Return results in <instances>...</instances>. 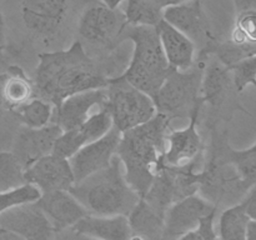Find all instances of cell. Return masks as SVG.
Listing matches in <instances>:
<instances>
[{"label":"cell","instance_id":"74e56055","mask_svg":"<svg viewBox=\"0 0 256 240\" xmlns=\"http://www.w3.org/2000/svg\"><path fill=\"white\" fill-rule=\"evenodd\" d=\"M152 2H154L155 4H156L164 12V9H166V8L180 4V2H182L184 0H152Z\"/></svg>","mask_w":256,"mask_h":240},{"label":"cell","instance_id":"ab89813d","mask_svg":"<svg viewBox=\"0 0 256 240\" xmlns=\"http://www.w3.org/2000/svg\"><path fill=\"white\" fill-rule=\"evenodd\" d=\"M5 80V72H0V112H4V102H2V84Z\"/></svg>","mask_w":256,"mask_h":240},{"label":"cell","instance_id":"52a82bcc","mask_svg":"<svg viewBox=\"0 0 256 240\" xmlns=\"http://www.w3.org/2000/svg\"><path fill=\"white\" fill-rule=\"evenodd\" d=\"M105 90L104 108L112 116V126L120 132L149 122L156 114L154 100L119 76L112 78Z\"/></svg>","mask_w":256,"mask_h":240},{"label":"cell","instance_id":"2e32d148","mask_svg":"<svg viewBox=\"0 0 256 240\" xmlns=\"http://www.w3.org/2000/svg\"><path fill=\"white\" fill-rule=\"evenodd\" d=\"M106 102V90L92 89L86 92H76L65 98L59 106L54 108L52 116V124H56L62 132L72 130L82 125L89 116H92L94 109L104 108Z\"/></svg>","mask_w":256,"mask_h":240},{"label":"cell","instance_id":"d590c367","mask_svg":"<svg viewBox=\"0 0 256 240\" xmlns=\"http://www.w3.org/2000/svg\"><path fill=\"white\" fill-rule=\"evenodd\" d=\"M245 240H256V219H250L248 222Z\"/></svg>","mask_w":256,"mask_h":240},{"label":"cell","instance_id":"8d00e7d4","mask_svg":"<svg viewBox=\"0 0 256 240\" xmlns=\"http://www.w3.org/2000/svg\"><path fill=\"white\" fill-rule=\"evenodd\" d=\"M5 48V22L4 15H2V8H0V52Z\"/></svg>","mask_w":256,"mask_h":240},{"label":"cell","instance_id":"60d3db41","mask_svg":"<svg viewBox=\"0 0 256 240\" xmlns=\"http://www.w3.org/2000/svg\"><path fill=\"white\" fill-rule=\"evenodd\" d=\"M124 2V0H102V4H104L105 6L110 8V9H116L120 5V2Z\"/></svg>","mask_w":256,"mask_h":240},{"label":"cell","instance_id":"f35d334b","mask_svg":"<svg viewBox=\"0 0 256 240\" xmlns=\"http://www.w3.org/2000/svg\"><path fill=\"white\" fill-rule=\"evenodd\" d=\"M0 240H25L24 238L19 236L15 232H8V230L0 228Z\"/></svg>","mask_w":256,"mask_h":240},{"label":"cell","instance_id":"4fadbf2b","mask_svg":"<svg viewBox=\"0 0 256 240\" xmlns=\"http://www.w3.org/2000/svg\"><path fill=\"white\" fill-rule=\"evenodd\" d=\"M198 118L199 112L190 118L189 126L182 130H172L170 128L166 136V149L162 156L165 165L176 169L199 168L200 160L202 159L204 142L198 132Z\"/></svg>","mask_w":256,"mask_h":240},{"label":"cell","instance_id":"30bf717a","mask_svg":"<svg viewBox=\"0 0 256 240\" xmlns=\"http://www.w3.org/2000/svg\"><path fill=\"white\" fill-rule=\"evenodd\" d=\"M0 228L25 240H56L58 235L36 202H25L2 212Z\"/></svg>","mask_w":256,"mask_h":240},{"label":"cell","instance_id":"7c38bea8","mask_svg":"<svg viewBox=\"0 0 256 240\" xmlns=\"http://www.w3.org/2000/svg\"><path fill=\"white\" fill-rule=\"evenodd\" d=\"M162 19L186 35L199 50L215 40L200 0H184L166 8L162 12Z\"/></svg>","mask_w":256,"mask_h":240},{"label":"cell","instance_id":"4316f807","mask_svg":"<svg viewBox=\"0 0 256 240\" xmlns=\"http://www.w3.org/2000/svg\"><path fill=\"white\" fill-rule=\"evenodd\" d=\"M124 15L132 26H156L162 20V10L152 0H126Z\"/></svg>","mask_w":256,"mask_h":240},{"label":"cell","instance_id":"3957f363","mask_svg":"<svg viewBox=\"0 0 256 240\" xmlns=\"http://www.w3.org/2000/svg\"><path fill=\"white\" fill-rule=\"evenodd\" d=\"M68 192L90 215L112 216L130 214L140 196L128 185L122 160L115 154L109 166L74 182Z\"/></svg>","mask_w":256,"mask_h":240},{"label":"cell","instance_id":"83f0119b","mask_svg":"<svg viewBox=\"0 0 256 240\" xmlns=\"http://www.w3.org/2000/svg\"><path fill=\"white\" fill-rule=\"evenodd\" d=\"M224 154L228 162H232V166L238 172L239 176L248 184L255 185L256 180V145L252 144L249 149L234 150L230 145L225 144Z\"/></svg>","mask_w":256,"mask_h":240},{"label":"cell","instance_id":"9c48e42d","mask_svg":"<svg viewBox=\"0 0 256 240\" xmlns=\"http://www.w3.org/2000/svg\"><path fill=\"white\" fill-rule=\"evenodd\" d=\"M20 15L30 35L42 42H50L64 29L69 0H22Z\"/></svg>","mask_w":256,"mask_h":240},{"label":"cell","instance_id":"836d02e7","mask_svg":"<svg viewBox=\"0 0 256 240\" xmlns=\"http://www.w3.org/2000/svg\"><path fill=\"white\" fill-rule=\"evenodd\" d=\"M56 240H98L94 238L86 236V235L79 234L72 229H66L62 232H58Z\"/></svg>","mask_w":256,"mask_h":240},{"label":"cell","instance_id":"cb8c5ba5","mask_svg":"<svg viewBox=\"0 0 256 240\" xmlns=\"http://www.w3.org/2000/svg\"><path fill=\"white\" fill-rule=\"evenodd\" d=\"M128 220L130 232L134 236L142 240H162L164 218L158 215L142 198L128 215Z\"/></svg>","mask_w":256,"mask_h":240},{"label":"cell","instance_id":"e0dca14e","mask_svg":"<svg viewBox=\"0 0 256 240\" xmlns=\"http://www.w3.org/2000/svg\"><path fill=\"white\" fill-rule=\"evenodd\" d=\"M62 132V130L52 122L36 129L22 126L15 136L12 152L25 170L40 158L52 152Z\"/></svg>","mask_w":256,"mask_h":240},{"label":"cell","instance_id":"277c9868","mask_svg":"<svg viewBox=\"0 0 256 240\" xmlns=\"http://www.w3.org/2000/svg\"><path fill=\"white\" fill-rule=\"evenodd\" d=\"M122 39L132 40L134 52L129 66L118 76L155 100L160 86L172 70L162 52L156 29L146 25H128Z\"/></svg>","mask_w":256,"mask_h":240},{"label":"cell","instance_id":"d6a6232c","mask_svg":"<svg viewBox=\"0 0 256 240\" xmlns=\"http://www.w3.org/2000/svg\"><path fill=\"white\" fill-rule=\"evenodd\" d=\"M215 215H216V210L202 218L196 229L186 232L176 240H219L214 228Z\"/></svg>","mask_w":256,"mask_h":240},{"label":"cell","instance_id":"ffe728a7","mask_svg":"<svg viewBox=\"0 0 256 240\" xmlns=\"http://www.w3.org/2000/svg\"><path fill=\"white\" fill-rule=\"evenodd\" d=\"M232 89L235 90V88L229 68L212 55L208 56L200 84V100L202 105L209 104L214 109H219Z\"/></svg>","mask_w":256,"mask_h":240},{"label":"cell","instance_id":"ba28073f","mask_svg":"<svg viewBox=\"0 0 256 240\" xmlns=\"http://www.w3.org/2000/svg\"><path fill=\"white\" fill-rule=\"evenodd\" d=\"M128 26L124 12L110 9L104 4H94L82 12L78 24L80 39L92 48L112 50L122 39Z\"/></svg>","mask_w":256,"mask_h":240},{"label":"cell","instance_id":"1f68e13d","mask_svg":"<svg viewBox=\"0 0 256 240\" xmlns=\"http://www.w3.org/2000/svg\"><path fill=\"white\" fill-rule=\"evenodd\" d=\"M235 92H242L248 85H256V56H250L238 62L230 68Z\"/></svg>","mask_w":256,"mask_h":240},{"label":"cell","instance_id":"f1b7e54d","mask_svg":"<svg viewBox=\"0 0 256 240\" xmlns=\"http://www.w3.org/2000/svg\"><path fill=\"white\" fill-rule=\"evenodd\" d=\"M24 172V168L12 152H0V192L26 184Z\"/></svg>","mask_w":256,"mask_h":240},{"label":"cell","instance_id":"44dd1931","mask_svg":"<svg viewBox=\"0 0 256 240\" xmlns=\"http://www.w3.org/2000/svg\"><path fill=\"white\" fill-rule=\"evenodd\" d=\"M155 29L159 35L160 44L169 66L175 70L190 69L195 62L196 48L194 42L164 19L155 26Z\"/></svg>","mask_w":256,"mask_h":240},{"label":"cell","instance_id":"8fae6325","mask_svg":"<svg viewBox=\"0 0 256 240\" xmlns=\"http://www.w3.org/2000/svg\"><path fill=\"white\" fill-rule=\"evenodd\" d=\"M218 210L215 205L198 194L189 195L170 205L164 214L162 240H176L196 229L200 220Z\"/></svg>","mask_w":256,"mask_h":240},{"label":"cell","instance_id":"603a6c76","mask_svg":"<svg viewBox=\"0 0 256 240\" xmlns=\"http://www.w3.org/2000/svg\"><path fill=\"white\" fill-rule=\"evenodd\" d=\"M35 98L32 80L28 78L24 69L19 65H10L5 70V80L2 84V102L4 110L12 112L20 105Z\"/></svg>","mask_w":256,"mask_h":240},{"label":"cell","instance_id":"d4e9b609","mask_svg":"<svg viewBox=\"0 0 256 240\" xmlns=\"http://www.w3.org/2000/svg\"><path fill=\"white\" fill-rule=\"evenodd\" d=\"M252 218L242 202L225 208L219 219V240H245L248 222Z\"/></svg>","mask_w":256,"mask_h":240},{"label":"cell","instance_id":"4dcf8cb0","mask_svg":"<svg viewBox=\"0 0 256 240\" xmlns=\"http://www.w3.org/2000/svg\"><path fill=\"white\" fill-rule=\"evenodd\" d=\"M256 10L238 14L230 40L238 44H256Z\"/></svg>","mask_w":256,"mask_h":240},{"label":"cell","instance_id":"9a60e30c","mask_svg":"<svg viewBox=\"0 0 256 240\" xmlns=\"http://www.w3.org/2000/svg\"><path fill=\"white\" fill-rule=\"evenodd\" d=\"M25 182L32 184L42 192L69 190L74 184V175L69 159L55 152L45 155L24 172Z\"/></svg>","mask_w":256,"mask_h":240},{"label":"cell","instance_id":"e575fe53","mask_svg":"<svg viewBox=\"0 0 256 240\" xmlns=\"http://www.w3.org/2000/svg\"><path fill=\"white\" fill-rule=\"evenodd\" d=\"M232 2L235 4V9L238 10V14L249 10H256V0H232Z\"/></svg>","mask_w":256,"mask_h":240},{"label":"cell","instance_id":"8992f818","mask_svg":"<svg viewBox=\"0 0 256 240\" xmlns=\"http://www.w3.org/2000/svg\"><path fill=\"white\" fill-rule=\"evenodd\" d=\"M226 142L214 139V145L205 168L198 172V192L216 208L232 206L242 202L249 189L254 185L242 179L228 162L224 154Z\"/></svg>","mask_w":256,"mask_h":240},{"label":"cell","instance_id":"ac0fdd59","mask_svg":"<svg viewBox=\"0 0 256 240\" xmlns=\"http://www.w3.org/2000/svg\"><path fill=\"white\" fill-rule=\"evenodd\" d=\"M112 126V120L105 108L88 118L82 125L62 132L58 138L52 152L69 159L80 148L104 136Z\"/></svg>","mask_w":256,"mask_h":240},{"label":"cell","instance_id":"7a4b0ae2","mask_svg":"<svg viewBox=\"0 0 256 240\" xmlns=\"http://www.w3.org/2000/svg\"><path fill=\"white\" fill-rule=\"evenodd\" d=\"M170 122L156 112L149 122L122 132L116 155L128 185L140 198L146 194L162 162Z\"/></svg>","mask_w":256,"mask_h":240},{"label":"cell","instance_id":"7402d4cb","mask_svg":"<svg viewBox=\"0 0 256 240\" xmlns=\"http://www.w3.org/2000/svg\"><path fill=\"white\" fill-rule=\"evenodd\" d=\"M70 229L98 240H129L132 235L129 220L125 215L96 216L89 214Z\"/></svg>","mask_w":256,"mask_h":240},{"label":"cell","instance_id":"5bb4252c","mask_svg":"<svg viewBox=\"0 0 256 240\" xmlns=\"http://www.w3.org/2000/svg\"><path fill=\"white\" fill-rule=\"evenodd\" d=\"M120 138L122 132L115 126H112L104 136L84 145L72 155L69 158V164L75 182L109 166L112 156L116 154Z\"/></svg>","mask_w":256,"mask_h":240},{"label":"cell","instance_id":"f546056e","mask_svg":"<svg viewBox=\"0 0 256 240\" xmlns=\"http://www.w3.org/2000/svg\"><path fill=\"white\" fill-rule=\"evenodd\" d=\"M42 192L32 184H24L15 189L0 192V214L18 205L36 202Z\"/></svg>","mask_w":256,"mask_h":240},{"label":"cell","instance_id":"6da1fadb","mask_svg":"<svg viewBox=\"0 0 256 240\" xmlns=\"http://www.w3.org/2000/svg\"><path fill=\"white\" fill-rule=\"evenodd\" d=\"M38 59L32 80L35 96L54 108L72 94L106 88L112 78L108 69L115 68V60L96 59L88 54L79 40L68 50L42 52Z\"/></svg>","mask_w":256,"mask_h":240},{"label":"cell","instance_id":"5b68a950","mask_svg":"<svg viewBox=\"0 0 256 240\" xmlns=\"http://www.w3.org/2000/svg\"><path fill=\"white\" fill-rule=\"evenodd\" d=\"M206 59H198L188 70H170L154 100L156 112L170 120L190 119L200 112V84Z\"/></svg>","mask_w":256,"mask_h":240},{"label":"cell","instance_id":"d6986e66","mask_svg":"<svg viewBox=\"0 0 256 240\" xmlns=\"http://www.w3.org/2000/svg\"><path fill=\"white\" fill-rule=\"evenodd\" d=\"M36 202L56 232L70 229L80 219L89 215L86 209L68 190L42 192Z\"/></svg>","mask_w":256,"mask_h":240},{"label":"cell","instance_id":"484cf974","mask_svg":"<svg viewBox=\"0 0 256 240\" xmlns=\"http://www.w3.org/2000/svg\"><path fill=\"white\" fill-rule=\"evenodd\" d=\"M52 110H54V106L49 102L35 96L16 108L12 114L24 126L36 129V128L46 126L48 124H50Z\"/></svg>","mask_w":256,"mask_h":240}]
</instances>
